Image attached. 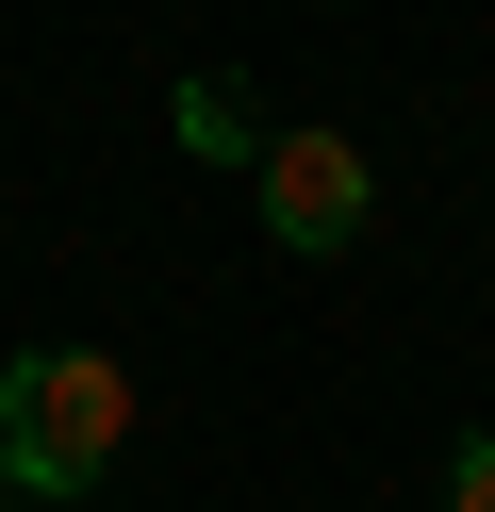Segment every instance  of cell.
I'll use <instances>...</instances> for the list:
<instances>
[{
    "mask_svg": "<svg viewBox=\"0 0 495 512\" xmlns=\"http://www.w3.org/2000/svg\"><path fill=\"white\" fill-rule=\"evenodd\" d=\"M132 446V364L116 347H17L0 364V479L33 512H83V479H116Z\"/></svg>",
    "mask_w": 495,
    "mask_h": 512,
    "instance_id": "6da1fadb",
    "label": "cell"
},
{
    "mask_svg": "<svg viewBox=\"0 0 495 512\" xmlns=\"http://www.w3.org/2000/svg\"><path fill=\"white\" fill-rule=\"evenodd\" d=\"M248 199H264V232H281V248H363L380 182H363V149H347V133H264Z\"/></svg>",
    "mask_w": 495,
    "mask_h": 512,
    "instance_id": "7a4b0ae2",
    "label": "cell"
},
{
    "mask_svg": "<svg viewBox=\"0 0 495 512\" xmlns=\"http://www.w3.org/2000/svg\"><path fill=\"white\" fill-rule=\"evenodd\" d=\"M165 133H182V149H198V166H264V116H248V100H231V83H215V67H198V83H165Z\"/></svg>",
    "mask_w": 495,
    "mask_h": 512,
    "instance_id": "3957f363",
    "label": "cell"
},
{
    "mask_svg": "<svg viewBox=\"0 0 495 512\" xmlns=\"http://www.w3.org/2000/svg\"><path fill=\"white\" fill-rule=\"evenodd\" d=\"M429 512H495V430H462V446H446V496H429Z\"/></svg>",
    "mask_w": 495,
    "mask_h": 512,
    "instance_id": "277c9868",
    "label": "cell"
},
{
    "mask_svg": "<svg viewBox=\"0 0 495 512\" xmlns=\"http://www.w3.org/2000/svg\"><path fill=\"white\" fill-rule=\"evenodd\" d=\"M0 512H33V496H17V479H0Z\"/></svg>",
    "mask_w": 495,
    "mask_h": 512,
    "instance_id": "5b68a950",
    "label": "cell"
}]
</instances>
